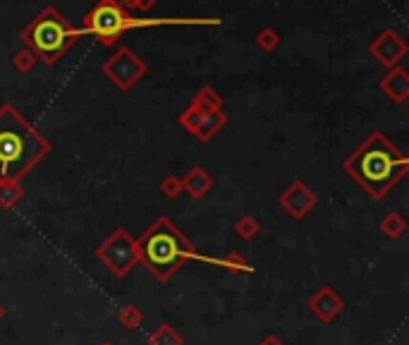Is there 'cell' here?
<instances>
[{"label": "cell", "instance_id": "ba28073f", "mask_svg": "<svg viewBox=\"0 0 409 345\" xmlns=\"http://www.w3.org/2000/svg\"><path fill=\"white\" fill-rule=\"evenodd\" d=\"M278 204L290 218L302 221L304 216H309V211H314V206L319 204V197H316V192L304 180H294L280 192Z\"/></svg>", "mask_w": 409, "mask_h": 345}, {"label": "cell", "instance_id": "e0dca14e", "mask_svg": "<svg viewBox=\"0 0 409 345\" xmlns=\"http://www.w3.org/2000/svg\"><path fill=\"white\" fill-rule=\"evenodd\" d=\"M24 197V187L17 180H0V209H15Z\"/></svg>", "mask_w": 409, "mask_h": 345}, {"label": "cell", "instance_id": "d6986e66", "mask_svg": "<svg viewBox=\"0 0 409 345\" xmlns=\"http://www.w3.org/2000/svg\"><path fill=\"white\" fill-rule=\"evenodd\" d=\"M233 230L237 233V238H242V240H254L256 233L261 230V225H259V221L252 216V213H242V216L235 221Z\"/></svg>", "mask_w": 409, "mask_h": 345}, {"label": "cell", "instance_id": "7c38bea8", "mask_svg": "<svg viewBox=\"0 0 409 345\" xmlns=\"http://www.w3.org/2000/svg\"><path fill=\"white\" fill-rule=\"evenodd\" d=\"M180 182H182V192H187L192 199H203L211 190H213V178H211L206 168H201V166L189 168V173L184 175Z\"/></svg>", "mask_w": 409, "mask_h": 345}, {"label": "cell", "instance_id": "cb8c5ba5", "mask_svg": "<svg viewBox=\"0 0 409 345\" xmlns=\"http://www.w3.org/2000/svg\"><path fill=\"white\" fill-rule=\"evenodd\" d=\"M158 190H161V194H166L168 199H177L182 194V182L177 175H166L161 180V185H158Z\"/></svg>", "mask_w": 409, "mask_h": 345}, {"label": "cell", "instance_id": "ffe728a7", "mask_svg": "<svg viewBox=\"0 0 409 345\" xmlns=\"http://www.w3.org/2000/svg\"><path fill=\"white\" fill-rule=\"evenodd\" d=\"M117 322H120L127 331H134V329L142 327L144 314H142V309L137 307V304H122L120 312H117Z\"/></svg>", "mask_w": 409, "mask_h": 345}, {"label": "cell", "instance_id": "d4e9b609", "mask_svg": "<svg viewBox=\"0 0 409 345\" xmlns=\"http://www.w3.org/2000/svg\"><path fill=\"white\" fill-rule=\"evenodd\" d=\"M117 3H120L124 10H129L132 15H134V12L144 15V12H149L151 8H154L156 0H117Z\"/></svg>", "mask_w": 409, "mask_h": 345}, {"label": "cell", "instance_id": "6da1fadb", "mask_svg": "<svg viewBox=\"0 0 409 345\" xmlns=\"http://www.w3.org/2000/svg\"><path fill=\"white\" fill-rule=\"evenodd\" d=\"M342 171L373 201L386 199L409 171V159L381 129H373L352 154L342 161Z\"/></svg>", "mask_w": 409, "mask_h": 345}, {"label": "cell", "instance_id": "5bb4252c", "mask_svg": "<svg viewBox=\"0 0 409 345\" xmlns=\"http://www.w3.org/2000/svg\"><path fill=\"white\" fill-rule=\"evenodd\" d=\"M225 125H228L225 110H211V113H203V120H201L199 132H196V139H199V142H211Z\"/></svg>", "mask_w": 409, "mask_h": 345}, {"label": "cell", "instance_id": "3957f363", "mask_svg": "<svg viewBox=\"0 0 409 345\" xmlns=\"http://www.w3.org/2000/svg\"><path fill=\"white\" fill-rule=\"evenodd\" d=\"M137 250H139V262L161 283L170 281L189 262L203 264V259H206V255H201L192 240L168 216L156 218L147 228V233L137 240Z\"/></svg>", "mask_w": 409, "mask_h": 345}, {"label": "cell", "instance_id": "2e32d148", "mask_svg": "<svg viewBox=\"0 0 409 345\" xmlns=\"http://www.w3.org/2000/svg\"><path fill=\"white\" fill-rule=\"evenodd\" d=\"M192 106L203 110V113H211V110H223V96L218 94L213 87H208V84H206V87H201L194 94Z\"/></svg>", "mask_w": 409, "mask_h": 345}, {"label": "cell", "instance_id": "8992f818", "mask_svg": "<svg viewBox=\"0 0 409 345\" xmlns=\"http://www.w3.org/2000/svg\"><path fill=\"white\" fill-rule=\"evenodd\" d=\"M96 259L113 273L115 278L129 276V271L139 264L137 240L132 238L124 228H115V230L96 247Z\"/></svg>", "mask_w": 409, "mask_h": 345}, {"label": "cell", "instance_id": "7a4b0ae2", "mask_svg": "<svg viewBox=\"0 0 409 345\" xmlns=\"http://www.w3.org/2000/svg\"><path fill=\"white\" fill-rule=\"evenodd\" d=\"M51 154V142L12 103L0 106V180L22 182Z\"/></svg>", "mask_w": 409, "mask_h": 345}, {"label": "cell", "instance_id": "484cf974", "mask_svg": "<svg viewBox=\"0 0 409 345\" xmlns=\"http://www.w3.org/2000/svg\"><path fill=\"white\" fill-rule=\"evenodd\" d=\"M256 345H285V343H282L278 336L268 334V336H263V338H261V341H259V343H256Z\"/></svg>", "mask_w": 409, "mask_h": 345}, {"label": "cell", "instance_id": "5b68a950", "mask_svg": "<svg viewBox=\"0 0 409 345\" xmlns=\"http://www.w3.org/2000/svg\"><path fill=\"white\" fill-rule=\"evenodd\" d=\"M22 43L36 55V60L43 65H55L68 51L82 38V29L72 24L60 15V10L46 5L38 15L22 29Z\"/></svg>", "mask_w": 409, "mask_h": 345}, {"label": "cell", "instance_id": "ac0fdd59", "mask_svg": "<svg viewBox=\"0 0 409 345\" xmlns=\"http://www.w3.org/2000/svg\"><path fill=\"white\" fill-rule=\"evenodd\" d=\"M147 345H184V338L173 324H161L156 331L149 334Z\"/></svg>", "mask_w": 409, "mask_h": 345}, {"label": "cell", "instance_id": "277c9868", "mask_svg": "<svg viewBox=\"0 0 409 345\" xmlns=\"http://www.w3.org/2000/svg\"><path fill=\"white\" fill-rule=\"evenodd\" d=\"M221 17H142L124 10L117 0H98L82 19V34L96 36L98 43L115 46L132 29L154 27H221Z\"/></svg>", "mask_w": 409, "mask_h": 345}, {"label": "cell", "instance_id": "4fadbf2b", "mask_svg": "<svg viewBox=\"0 0 409 345\" xmlns=\"http://www.w3.org/2000/svg\"><path fill=\"white\" fill-rule=\"evenodd\" d=\"M203 264L218 266V269H223L228 273H254L256 271L254 266L249 264L242 255H237V252H230V255H225V257H206L203 259Z\"/></svg>", "mask_w": 409, "mask_h": 345}, {"label": "cell", "instance_id": "9a60e30c", "mask_svg": "<svg viewBox=\"0 0 409 345\" xmlns=\"http://www.w3.org/2000/svg\"><path fill=\"white\" fill-rule=\"evenodd\" d=\"M378 230H381V235L388 238V240H398L407 233V221H405L402 213L391 211V213H386V216L381 218Z\"/></svg>", "mask_w": 409, "mask_h": 345}, {"label": "cell", "instance_id": "4316f807", "mask_svg": "<svg viewBox=\"0 0 409 345\" xmlns=\"http://www.w3.org/2000/svg\"><path fill=\"white\" fill-rule=\"evenodd\" d=\"M3 317H5V307L0 304V319H3Z\"/></svg>", "mask_w": 409, "mask_h": 345}, {"label": "cell", "instance_id": "7402d4cb", "mask_svg": "<svg viewBox=\"0 0 409 345\" xmlns=\"http://www.w3.org/2000/svg\"><path fill=\"white\" fill-rule=\"evenodd\" d=\"M280 34L275 31L273 27H263L259 34H256V46H259L261 51H266V53H270V51H275L280 46Z\"/></svg>", "mask_w": 409, "mask_h": 345}, {"label": "cell", "instance_id": "9c48e42d", "mask_svg": "<svg viewBox=\"0 0 409 345\" xmlns=\"http://www.w3.org/2000/svg\"><path fill=\"white\" fill-rule=\"evenodd\" d=\"M368 53L383 65V68L391 70L395 65H400L402 58L409 53V46L395 29H383L368 43Z\"/></svg>", "mask_w": 409, "mask_h": 345}, {"label": "cell", "instance_id": "52a82bcc", "mask_svg": "<svg viewBox=\"0 0 409 345\" xmlns=\"http://www.w3.org/2000/svg\"><path fill=\"white\" fill-rule=\"evenodd\" d=\"M101 73L108 77V80L113 82L120 91H129L137 82L142 80V77H147L149 68H147V63L134 53V51L127 48V46H122V48H117L115 53L101 65Z\"/></svg>", "mask_w": 409, "mask_h": 345}, {"label": "cell", "instance_id": "603a6c76", "mask_svg": "<svg viewBox=\"0 0 409 345\" xmlns=\"http://www.w3.org/2000/svg\"><path fill=\"white\" fill-rule=\"evenodd\" d=\"M36 63H38V60H36V55L31 53L29 48H22V51H17V53L12 55V68H15L17 73H22V75L31 73Z\"/></svg>", "mask_w": 409, "mask_h": 345}, {"label": "cell", "instance_id": "30bf717a", "mask_svg": "<svg viewBox=\"0 0 409 345\" xmlns=\"http://www.w3.org/2000/svg\"><path fill=\"white\" fill-rule=\"evenodd\" d=\"M342 309H345V300H342L331 285H321V288L309 297V312H312L316 319H321L323 324L335 322V319L342 314Z\"/></svg>", "mask_w": 409, "mask_h": 345}, {"label": "cell", "instance_id": "8fae6325", "mask_svg": "<svg viewBox=\"0 0 409 345\" xmlns=\"http://www.w3.org/2000/svg\"><path fill=\"white\" fill-rule=\"evenodd\" d=\"M378 89L383 91L393 103L402 106V103H407L409 99V73L402 65H395V68L388 70L383 80L378 82Z\"/></svg>", "mask_w": 409, "mask_h": 345}, {"label": "cell", "instance_id": "83f0119b", "mask_svg": "<svg viewBox=\"0 0 409 345\" xmlns=\"http://www.w3.org/2000/svg\"><path fill=\"white\" fill-rule=\"evenodd\" d=\"M98 345H113V343H108V341H105V343H98Z\"/></svg>", "mask_w": 409, "mask_h": 345}, {"label": "cell", "instance_id": "44dd1931", "mask_svg": "<svg viewBox=\"0 0 409 345\" xmlns=\"http://www.w3.org/2000/svg\"><path fill=\"white\" fill-rule=\"evenodd\" d=\"M177 120H180V125L187 129L189 134L196 137V132H199V127H201V120H203V110L194 108L192 103H189V106L180 113V118H177Z\"/></svg>", "mask_w": 409, "mask_h": 345}]
</instances>
